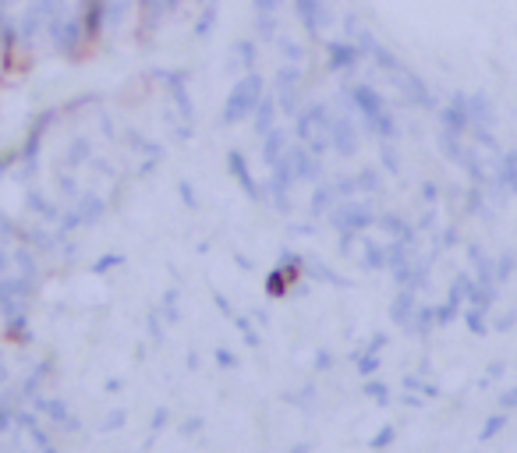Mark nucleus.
<instances>
[{
    "label": "nucleus",
    "instance_id": "obj_5",
    "mask_svg": "<svg viewBox=\"0 0 517 453\" xmlns=\"http://www.w3.org/2000/svg\"><path fill=\"white\" fill-rule=\"evenodd\" d=\"M255 124H259V131H266V135L273 131V103H262V106H259V121H255Z\"/></svg>",
    "mask_w": 517,
    "mask_h": 453
},
{
    "label": "nucleus",
    "instance_id": "obj_3",
    "mask_svg": "<svg viewBox=\"0 0 517 453\" xmlns=\"http://www.w3.org/2000/svg\"><path fill=\"white\" fill-rule=\"evenodd\" d=\"M276 8H280V0H255V11H259V18H262V29H266V32L273 29V15H276Z\"/></svg>",
    "mask_w": 517,
    "mask_h": 453
},
{
    "label": "nucleus",
    "instance_id": "obj_4",
    "mask_svg": "<svg viewBox=\"0 0 517 453\" xmlns=\"http://www.w3.org/2000/svg\"><path fill=\"white\" fill-rule=\"evenodd\" d=\"M266 159L269 163H280L283 159V135L280 131H269V138H266Z\"/></svg>",
    "mask_w": 517,
    "mask_h": 453
},
{
    "label": "nucleus",
    "instance_id": "obj_1",
    "mask_svg": "<svg viewBox=\"0 0 517 453\" xmlns=\"http://www.w3.org/2000/svg\"><path fill=\"white\" fill-rule=\"evenodd\" d=\"M255 106H259V82H255V78H245V82L231 92V103H227L223 117H227V121H241V117H248Z\"/></svg>",
    "mask_w": 517,
    "mask_h": 453
},
{
    "label": "nucleus",
    "instance_id": "obj_2",
    "mask_svg": "<svg viewBox=\"0 0 517 453\" xmlns=\"http://www.w3.org/2000/svg\"><path fill=\"white\" fill-rule=\"evenodd\" d=\"M302 138L312 145V149H323L326 142H330V121H326V113L316 106V110H309L305 117H302Z\"/></svg>",
    "mask_w": 517,
    "mask_h": 453
},
{
    "label": "nucleus",
    "instance_id": "obj_6",
    "mask_svg": "<svg viewBox=\"0 0 517 453\" xmlns=\"http://www.w3.org/2000/svg\"><path fill=\"white\" fill-rule=\"evenodd\" d=\"M0 429H8V411H0Z\"/></svg>",
    "mask_w": 517,
    "mask_h": 453
}]
</instances>
